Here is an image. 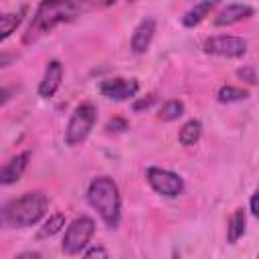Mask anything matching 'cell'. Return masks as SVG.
<instances>
[{
  "label": "cell",
  "instance_id": "6da1fadb",
  "mask_svg": "<svg viewBox=\"0 0 259 259\" xmlns=\"http://www.w3.org/2000/svg\"><path fill=\"white\" fill-rule=\"evenodd\" d=\"M49 210V196L40 190L24 192L2 206V223L8 229H26L36 225Z\"/></svg>",
  "mask_w": 259,
  "mask_h": 259
},
{
  "label": "cell",
  "instance_id": "7a4b0ae2",
  "mask_svg": "<svg viewBox=\"0 0 259 259\" xmlns=\"http://www.w3.org/2000/svg\"><path fill=\"white\" fill-rule=\"evenodd\" d=\"M87 202L93 210H97V214L109 229H115L119 225L121 196H119V186L115 184L113 178L95 176L87 186Z\"/></svg>",
  "mask_w": 259,
  "mask_h": 259
},
{
  "label": "cell",
  "instance_id": "3957f363",
  "mask_svg": "<svg viewBox=\"0 0 259 259\" xmlns=\"http://www.w3.org/2000/svg\"><path fill=\"white\" fill-rule=\"evenodd\" d=\"M83 10V6L79 2H69V0H61V2H40L34 10V16L30 20V26L24 34V42L36 40L38 36L51 32L57 24L61 22H69L73 20L79 12Z\"/></svg>",
  "mask_w": 259,
  "mask_h": 259
},
{
  "label": "cell",
  "instance_id": "277c9868",
  "mask_svg": "<svg viewBox=\"0 0 259 259\" xmlns=\"http://www.w3.org/2000/svg\"><path fill=\"white\" fill-rule=\"evenodd\" d=\"M95 121H97V109H95V105L89 103V101L79 103L73 109V113L69 117V123L65 127V144L71 146V148H75L81 142H85L87 136L91 134Z\"/></svg>",
  "mask_w": 259,
  "mask_h": 259
},
{
  "label": "cell",
  "instance_id": "5b68a950",
  "mask_svg": "<svg viewBox=\"0 0 259 259\" xmlns=\"http://www.w3.org/2000/svg\"><path fill=\"white\" fill-rule=\"evenodd\" d=\"M93 233H95V221L89 214L75 217L69 223V227L65 229L63 245H61L63 253H67V255H79L83 249H87Z\"/></svg>",
  "mask_w": 259,
  "mask_h": 259
},
{
  "label": "cell",
  "instance_id": "8992f818",
  "mask_svg": "<svg viewBox=\"0 0 259 259\" xmlns=\"http://www.w3.org/2000/svg\"><path fill=\"white\" fill-rule=\"evenodd\" d=\"M146 180L150 184V188L166 198H176L184 192V180L180 174L166 170V168H158V166H150L146 170Z\"/></svg>",
  "mask_w": 259,
  "mask_h": 259
},
{
  "label": "cell",
  "instance_id": "52a82bcc",
  "mask_svg": "<svg viewBox=\"0 0 259 259\" xmlns=\"http://www.w3.org/2000/svg\"><path fill=\"white\" fill-rule=\"evenodd\" d=\"M202 49L204 53L214 55V57L237 59L247 53V40L241 36H233V34H217V36H208Z\"/></svg>",
  "mask_w": 259,
  "mask_h": 259
},
{
  "label": "cell",
  "instance_id": "ba28073f",
  "mask_svg": "<svg viewBox=\"0 0 259 259\" xmlns=\"http://www.w3.org/2000/svg\"><path fill=\"white\" fill-rule=\"evenodd\" d=\"M140 91V83L138 79H125V77H111V79H103L99 83V93L107 99L113 101H125L136 97Z\"/></svg>",
  "mask_w": 259,
  "mask_h": 259
},
{
  "label": "cell",
  "instance_id": "9c48e42d",
  "mask_svg": "<svg viewBox=\"0 0 259 259\" xmlns=\"http://www.w3.org/2000/svg\"><path fill=\"white\" fill-rule=\"evenodd\" d=\"M61 81H63V65H61V61L53 59V61H49L47 67H45L42 79H40V83H38V95H40L42 99L53 97V95L59 91Z\"/></svg>",
  "mask_w": 259,
  "mask_h": 259
},
{
  "label": "cell",
  "instance_id": "30bf717a",
  "mask_svg": "<svg viewBox=\"0 0 259 259\" xmlns=\"http://www.w3.org/2000/svg\"><path fill=\"white\" fill-rule=\"evenodd\" d=\"M28 160H30V152H20L16 156H12L0 170V184L2 186H10L14 182H18L28 166Z\"/></svg>",
  "mask_w": 259,
  "mask_h": 259
},
{
  "label": "cell",
  "instance_id": "8fae6325",
  "mask_svg": "<svg viewBox=\"0 0 259 259\" xmlns=\"http://www.w3.org/2000/svg\"><path fill=\"white\" fill-rule=\"evenodd\" d=\"M253 6L249 4H241V2H231L227 4L217 16H214V26H231V24H237L249 16H253Z\"/></svg>",
  "mask_w": 259,
  "mask_h": 259
},
{
  "label": "cell",
  "instance_id": "7c38bea8",
  "mask_svg": "<svg viewBox=\"0 0 259 259\" xmlns=\"http://www.w3.org/2000/svg\"><path fill=\"white\" fill-rule=\"evenodd\" d=\"M154 32H156V20L154 18H144L140 20V24L134 28V34H132V51L136 55H142L150 49L152 45V38H154Z\"/></svg>",
  "mask_w": 259,
  "mask_h": 259
},
{
  "label": "cell",
  "instance_id": "4fadbf2b",
  "mask_svg": "<svg viewBox=\"0 0 259 259\" xmlns=\"http://www.w3.org/2000/svg\"><path fill=\"white\" fill-rule=\"evenodd\" d=\"M245 229H247L245 208H235L233 214L229 217V223H227V243L235 245L245 235Z\"/></svg>",
  "mask_w": 259,
  "mask_h": 259
},
{
  "label": "cell",
  "instance_id": "5bb4252c",
  "mask_svg": "<svg viewBox=\"0 0 259 259\" xmlns=\"http://www.w3.org/2000/svg\"><path fill=\"white\" fill-rule=\"evenodd\" d=\"M212 8H214V2H196L194 6H190V8L182 14L180 22H182L186 28H192V26L200 24V22L210 14Z\"/></svg>",
  "mask_w": 259,
  "mask_h": 259
},
{
  "label": "cell",
  "instance_id": "9a60e30c",
  "mask_svg": "<svg viewBox=\"0 0 259 259\" xmlns=\"http://www.w3.org/2000/svg\"><path fill=\"white\" fill-rule=\"evenodd\" d=\"M24 14H26V6H20L18 10L2 14V18H0V40H6L18 28V24L24 20Z\"/></svg>",
  "mask_w": 259,
  "mask_h": 259
},
{
  "label": "cell",
  "instance_id": "2e32d148",
  "mask_svg": "<svg viewBox=\"0 0 259 259\" xmlns=\"http://www.w3.org/2000/svg\"><path fill=\"white\" fill-rule=\"evenodd\" d=\"M202 136V123L198 119H188L180 130H178V142L180 146L188 148V146H194Z\"/></svg>",
  "mask_w": 259,
  "mask_h": 259
},
{
  "label": "cell",
  "instance_id": "e0dca14e",
  "mask_svg": "<svg viewBox=\"0 0 259 259\" xmlns=\"http://www.w3.org/2000/svg\"><path fill=\"white\" fill-rule=\"evenodd\" d=\"M63 229H65V214H63V212H55V214H51V217L45 221V225L38 229L36 239H51V237H55L57 233H61Z\"/></svg>",
  "mask_w": 259,
  "mask_h": 259
},
{
  "label": "cell",
  "instance_id": "ac0fdd59",
  "mask_svg": "<svg viewBox=\"0 0 259 259\" xmlns=\"http://www.w3.org/2000/svg\"><path fill=\"white\" fill-rule=\"evenodd\" d=\"M247 97H249V91L243 87H235V85H223L217 91V99L221 103H237V101H243Z\"/></svg>",
  "mask_w": 259,
  "mask_h": 259
},
{
  "label": "cell",
  "instance_id": "d6986e66",
  "mask_svg": "<svg viewBox=\"0 0 259 259\" xmlns=\"http://www.w3.org/2000/svg\"><path fill=\"white\" fill-rule=\"evenodd\" d=\"M184 113V103L180 99H170L166 103H162L160 111H158V119L162 121H174Z\"/></svg>",
  "mask_w": 259,
  "mask_h": 259
},
{
  "label": "cell",
  "instance_id": "ffe728a7",
  "mask_svg": "<svg viewBox=\"0 0 259 259\" xmlns=\"http://www.w3.org/2000/svg\"><path fill=\"white\" fill-rule=\"evenodd\" d=\"M83 259H109V255H107V249L103 245H93L85 251Z\"/></svg>",
  "mask_w": 259,
  "mask_h": 259
},
{
  "label": "cell",
  "instance_id": "44dd1931",
  "mask_svg": "<svg viewBox=\"0 0 259 259\" xmlns=\"http://www.w3.org/2000/svg\"><path fill=\"white\" fill-rule=\"evenodd\" d=\"M105 130L111 134V132H125L127 130V121L123 117H111L107 123H105Z\"/></svg>",
  "mask_w": 259,
  "mask_h": 259
},
{
  "label": "cell",
  "instance_id": "7402d4cb",
  "mask_svg": "<svg viewBox=\"0 0 259 259\" xmlns=\"http://www.w3.org/2000/svg\"><path fill=\"white\" fill-rule=\"evenodd\" d=\"M154 101H156V97H154V95H148V97L136 99V101H134V105H132V109H134V111H144V109H150V107L154 105Z\"/></svg>",
  "mask_w": 259,
  "mask_h": 259
},
{
  "label": "cell",
  "instance_id": "603a6c76",
  "mask_svg": "<svg viewBox=\"0 0 259 259\" xmlns=\"http://www.w3.org/2000/svg\"><path fill=\"white\" fill-rule=\"evenodd\" d=\"M249 208H251V212L259 219V186L255 188V192L251 194V200H249Z\"/></svg>",
  "mask_w": 259,
  "mask_h": 259
},
{
  "label": "cell",
  "instance_id": "cb8c5ba5",
  "mask_svg": "<svg viewBox=\"0 0 259 259\" xmlns=\"http://www.w3.org/2000/svg\"><path fill=\"white\" fill-rule=\"evenodd\" d=\"M14 259H40V253L38 251H22Z\"/></svg>",
  "mask_w": 259,
  "mask_h": 259
},
{
  "label": "cell",
  "instance_id": "d4e9b609",
  "mask_svg": "<svg viewBox=\"0 0 259 259\" xmlns=\"http://www.w3.org/2000/svg\"><path fill=\"white\" fill-rule=\"evenodd\" d=\"M257 259H259V255H257Z\"/></svg>",
  "mask_w": 259,
  "mask_h": 259
}]
</instances>
